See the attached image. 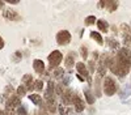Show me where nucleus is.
I'll list each match as a JSON object with an SVG mask.
<instances>
[{"mask_svg": "<svg viewBox=\"0 0 131 115\" xmlns=\"http://www.w3.org/2000/svg\"><path fill=\"white\" fill-rule=\"evenodd\" d=\"M130 85H131V82H130Z\"/></svg>", "mask_w": 131, "mask_h": 115, "instance_id": "nucleus-35", "label": "nucleus"}, {"mask_svg": "<svg viewBox=\"0 0 131 115\" xmlns=\"http://www.w3.org/2000/svg\"><path fill=\"white\" fill-rule=\"evenodd\" d=\"M73 66H75V54L71 52V54H68V56L66 58V68L71 69Z\"/></svg>", "mask_w": 131, "mask_h": 115, "instance_id": "nucleus-13", "label": "nucleus"}, {"mask_svg": "<svg viewBox=\"0 0 131 115\" xmlns=\"http://www.w3.org/2000/svg\"><path fill=\"white\" fill-rule=\"evenodd\" d=\"M16 112H17V115H26L28 109H26V106H24V105H20V106L17 107V110H16Z\"/></svg>", "mask_w": 131, "mask_h": 115, "instance_id": "nucleus-22", "label": "nucleus"}, {"mask_svg": "<svg viewBox=\"0 0 131 115\" xmlns=\"http://www.w3.org/2000/svg\"><path fill=\"white\" fill-rule=\"evenodd\" d=\"M97 28L100 29V31H102V33H106L107 29H109V24L105 20H98L97 21Z\"/></svg>", "mask_w": 131, "mask_h": 115, "instance_id": "nucleus-14", "label": "nucleus"}, {"mask_svg": "<svg viewBox=\"0 0 131 115\" xmlns=\"http://www.w3.org/2000/svg\"><path fill=\"white\" fill-rule=\"evenodd\" d=\"M13 61H16V63H18L20 60H21V52L20 51H17V52H15V55H13Z\"/></svg>", "mask_w": 131, "mask_h": 115, "instance_id": "nucleus-28", "label": "nucleus"}, {"mask_svg": "<svg viewBox=\"0 0 131 115\" xmlns=\"http://www.w3.org/2000/svg\"><path fill=\"white\" fill-rule=\"evenodd\" d=\"M91 38H92V39H94L98 45H102V42H104V39H102L101 34H100V33H97V31H91Z\"/></svg>", "mask_w": 131, "mask_h": 115, "instance_id": "nucleus-19", "label": "nucleus"}, {"mask_svg": "<svg viewBox=\"0 0 131 115\" xmlns=\"http://www.w3.org/2000/svg\"><path fill=\"white\" fill-rule=\"evenodd\" d=\"M126 42H131V35H130V37H127V38H126Z\"/></svg>", "mask_w": 131, "mask_h": 115, "instance_id": "nucleus-34", "label": "nucleus"}, {"mask_svg": "<svg viewBox=\"0 0 131 115\" xmlns=\"http://www.w3.org/2000/svg\"><path fill=\"white\" fill-rule=\"evenodd\" d=\"M20 105H21L20 98H18V97H16V96H13V97H10V99H8V101H7L5 107H7V110H8V111H10V110L16 109V106H20Z\"/></svg>", "mask_w": 131, "mask_h": 115, "instance_id": "nucleus-7", "label": "nucleus"}, {"mask_svg": "<svg viewBox=\"0 0 131 115\" xmlns=\"http://www.w3.org/2000/svg\"><path fill=\"white\" fill-rule=\"evenodd\" d=\"M117 89L118 86H117V82L114 81V79L110 76H106L104 80V93L106 96H113L117 92Z\"/></svg>", "mask_w": 131, "mask_h": 115, "instance_id": "nucleus-1", "label": "nucleus"}, {"mask_svg": "<svg viewBox=\"0 0 131 115\" xmlns=\"http://www.w3.org/2000/svg\"><path fill=\"white\" fill-rule=\"evenodd\" d=\"M0 115H8V112H5V111H0Z\"/></svg>", "mask_w": 131, "mask_h": 115, "instance_id": "nucleus-33", "label": "nucleus"}, {"mask_svg": "<svg viewBox=\"0 0 131 115\" xmlns=\"http://www.w3.org/2000/svg\"><path fill=\"white\" fill-rule=\"evenodd\" d=\"M118 56L121 59H123L125 61H127V63H131V50L127 48V47L121 48L119 52H118Z\"/></svg>", "mask_w": 131, "mask_h": 115, "instance_id": "nucleus-8", "label": "nucleus"}, {"mask_svg": "<svg viewBox=\"0 0 131 115\" xmlns=\"http://www.w3.org/2000/svg\"><path fill=\"white\" fill-rule=\"evenodd\" d=\"M130 96H131V85L130 84H126V85L119 90V98H121L122 101H125Z\"/></svg>", "mask_w": 131, "mask_h": 115, "instance_id": "nucleus-9", "label": "nucleus"}, {"mask_svg": "<svg viewBox=\"0 0 131 115\" xmlns=\"http://www.w3.org/2000/svg\"><path fill=\"white\" fill-rule=\"evenodd\" d=\"M4 47V41H3V38L2 37H0V50H2Z\"/></svg>", "mask_w": 131, "mask_h": 115, "instance_id": "nucleus-31", "label": "nucleus"}, {"mask_svg": "<svg viewBox=\"0 0 131 115\" xmlns=\"http://www.w3.org/2000/svg\"><path fill=\"white\" fill-rule=\"evenodd\" d=\"M7 3H9V4H18V0H7Z\"/></svg>", "mask_w": 131, "mask_h": 115, "instance_id": "nucleus-30", "label": "nucleus"}, {"mask_svg": "<svg viewBox=\"0 0 131 115\" xmlns=\"http://www.w3.org/2000/svg\"><path fill=\"white\" fill-rule=\"evenodd\" d=\"M70 82H71V76L68 75V76H66V77L63 79V85H64V86H67Z\"/></svg>", "mask_w": 131, "mask_h": 115, "instance_id": "nucleus-29", "label": "nucleus"}, {"mask_svg": "<svg viewBox=\"0 0 131 115\" xmlns=\"http://www.w3.org/2000/svg\"><path fill=\"white\" fill-rule=\"evenodd\" d=\"M57 42L60 46H64L71 42V33L68 30H60L57 34Z\"/></svg>", "mask_w": 131, "mask_h": 115, "instance_id": "nucleus-3", "label": "nucleus"}, {"mask_svg": "<svg viewBox=\"0 0 131 115\" xmlns=\"http://www.w3.org/2000/svg\"><path fill=\"white\" fill-rule=\"evenodd\" d=\"M94 22H96V17L94 16H89V17L85 18V25H92Z\"/></svg>", "mask_w": 131, "mask_h": 115, "instance_id": "nucleus-27", "label": "nucleus"}, {"mask_svg": "<svg viewBox=\"0 0 131 115\" xmlns=\"http://www.w3.org/2000/svg\"><path fill=\"white\" fill-rule=\"evenodd\" d=\"M109 12H114L118 7V2H106L105 0V5H104Z\"/></svg>", "mask_w": 131, "mask_h": 115, "instance_id": "nucleus-16", "label": "nucleus"}, {"mask_svg": "<svg viewBox=\"0 0 131 115\" xmlns=\"http://www.w3.org/2000/svg\"><path fill=\"white\" fill-rule=\"evenodd\" d=\"M106 60H107V56L106 55H102L100 58V60H98V75L97 76H100V77H104L105 76V73H106V68H107V64H106Z\"/></svg>", "mask_w": 131, "mask_h": 115, "instance_id": "nucleus-5", "label": "nucleus"}, {"mask_svg": "<svg viewBox=\"0 0 131 115\" xmlns=\"http://www.w3.org/2000/svg\"><path fill=\"white\" fill-rule=\"evenodd\" d=\"M63 75H64V69L63 68H60V67L55 68V71H54V77L55 79H62Z\"/></svg>", "mask_w": 131, "mask_h": 115, "instance_id": "nucleus-21", "label": "nucleus"}, {"mask_svg": "<svg viewBox=\"0 0 131 115\" xmlns=\"http://www.w3.org/2000/svg\"><path fill=\"white\" fill-rule=\"evenodd\" d=\"M84 96H85V101L88 102L89 105H93V103H94L96 97H94V94H93L89 89H85V90H84Z\"/></svg>", "mask_w": 131, "mask_h": 115, "instance_id": "nucleus-12", "label": "nucleus"}, {"mask_svg": "<svg viewBox=\"0 0 131 115\" xmlns=\"http://www.w3.org/2000/svg\"><path fill=\"white\" fill-rule=\"evenodd\" d=\"M34 89H36L37 92H41V90L43 89V82H42V80H37V81L34 82Z\"/></svg>", "mask_w": 131, "mask_h": 115, "instance_id": "nucleus-24", "label": "nucleus"}, {"mask_svg": "<svg viewBox=\"0 0 131 115\" xmlns=\"http://www.w3.org/2000/svg\"><path fill=\"white\" fill-rule=\"evenodd\" d=\"M76 69H78V75L84 77V80H86L88 82L92 81V79L89 76V72H88V69H86V66L84 64V63H76Z\"/></svg>", "mask_w": 131, "mask_h": 115, "instance_id": "nucleus-4", "label": "nucleus"}, {"mask_svg": "<svg viewBox=\"0 0 131 115\" xmlns=\"http://www.w3.org/2000/svg\"><path fill=\"white\" fill-rule=\"evenodd\" d=\"M58 110H59V114H60V115H70V110L66 107L64 103L58 105Z\"/></svg>", "mask_w": 131, "mask_h": 115, "instance_id": "nucleus-20", "label": "nucleus"}, {"mask_svg": "<svg viewBox=\"0 0 131 115\" xmlns=\"http://www.w3.org/2000/svg\"><path fill=\"white\" fill-rule=\"evenodd\" d=\"M80 54H81V58H83V59H86V58H88V50H86L85 46H81V48H80Z\"/></svg>", "mask_w": 131, "mask_h": 115, "instance_id": "nucleus-26", "label": "nucleus"}, {"mask_svg": "<svg viewBox=\"0 0 131 115\" xmlns=\"http://www.w3.org/2000/svg\"><path fill=\"white\" fill-rule=\"evenodd\" d=\"M47 60H49V64H50L51 68H58V66L60 64V61L63 60V55H62L60 51L54 50L51 54L49 55Z\"/></svg>", "mask_w": 131, "mask_h": 115, "instance_id": "nucleus-2", "label": "nucleus"}, {"mask_svg": "<svg viewBox=\"0 0 131 115\" xmlns=\"http://www.w3.org/2000/svg\"><path fill=\"white\" fill-rule=\"evenodd\" d=\"M72 105L75 106V110L78 111V112H81L83 110H84V102H83V99L78 96V94H73V98H72Z\"/></svg>", "mask_w": 131, "mask_h": 115, "instance_id": "nucleus-6", "label": "nucleus"}, {"mask_svg": "<svg viewBox=\"0 0 131 115\" xmlns=\"http://www.w3.org/2000/svg\"><path fill=\"white\" fill-rule=\"evenodd\" d=\"M28 97L36 106H41L42 105V98H41V96H38V94H30V96H28Z\"/></svg>", "mask_w": 131, "mask_h": 115, "instance_id": "nucleus-15", "label": "nucleus"}, {"mask_svg": "<svg viewBox=\"0 0 131 115\" xmlns=\"http://www.w3.org/2000/svg\"><path fill=\"white\" fill-rule=\"evenodd\" d=\"M73 92L72 90H66V92H63V94H62V98H63V102L64 103H72V98H73Z\"/></svg>", "mask_w": 131, "mask_h": 115, "instance_id": "nucleus-11", "label": "nucleus"}, {"mask_svg": "<svg viewBox=\"0 0 131 115\" xmlns=\"http://www.w3.org/2000/svg\"><path fill=\"white\" fill-rule=\"evenodd\" d=\"M4 17L8 18V20H16L17 18V13L15 12V10H12V9H5Z\"/></svg>", "mask_w": 131, "mask_h": 115, "instance_id": "nucleus-18", "label": "nucleus"}, {"mask_svg": "<svg viewBox=\"0 0 131 115\" xmlns=\"http://www.w3.org/2000/svg\"><path fill=\"white\" fill-rule=\"evenodd\" d=\"M26 94V88L24 86V85H20L18 88H17V96H20V97H24Z\"/></svg>", "mask_w": 131, "mask_h": 115, "instance_id": "nucleus-23", "label": "nucleus"}, {"mask_svg": "<svg viewBox=\"0 0 131 115\" xmlns=\"http://www.w3.org/2000/svg\"><path fill=\"white\" fill-rule=\"evenodd\" d=\"M78 79H79V80H80V81H84V77H81V76H80V75H78Z\"/></svg>", "mask_w": 131, "mask_h": 115, "instance_id": "nucleus-32", "label": "nucleus"}, {"mask_svg": "<svg viewBox=\"0 0 131 115\" xmlns=\"http://www.w3.org/2000/svg\"><path fill=\"white\" fill-rule=\"evenodd\" d=\"M33 68L37 73H43L45 72V63H43L41 59H36L33 61Z\"/></svg>", "mask_w": 131, "mask_h": 115, "instance_id": "nucleus-10", "label": "nucleus"}, {"mask_svg": "<svg viewBox=\"0 0 131 115\" xmlns=\"http://www.w3.org/2000/svg\"><path fill=\"white\" fill-rule=\"evenodd\" d=\"M100 76H97L96 80H94V89H96V93H94V97H101V89H100Z\"/></svg>", "mask_w": 131, "mask_h": 115, "instance_id": "nucleus-17", "label": "nucleus"}, {"mask_svg": "<svg viewBox=\"0 0 131 115\" xmlns=\"http://www.w3.org/2000/svg\"><path fill=\"white\" fill-rule=\"evenodd\" d=\"M107 42H109V46L113 47V48H118V46H119L117 39H110V38H109V39H107Z\"/></svg>", "mask_w": 131, "mask_h": 115, "instance_id": "nucleus-25", "label": "nucleus"}]
</instances>
